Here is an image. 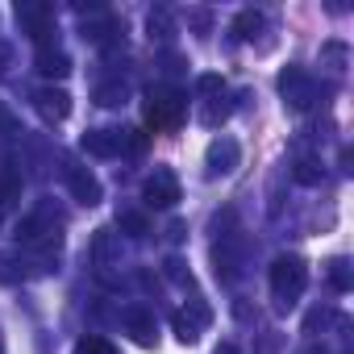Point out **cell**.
<instances>
[{
	"label": "cell",
	"mask_w": 354,
	"mask_h": 354,
	"mask_svg": "<svg viewBox=\"0 0 354 354\" xmlns=\"http://www.w3.org/2000/svg\"><path fill=\"white\" fill-rule=\"evenodd\" d=\"M267 279H271V292H275V304L288 313L300 296H304V288H308V263L300 259V254H279L275 263H271V271H267Z\"/></svg>",
	"instance_id": "1"
},
{
	"label": "cell",
	"mask_w": 354,
	"mask_h": 354,
	"mask_svg": "<svg viewBox=\"0 0 354 354\" xmlns=\"http://www.w3.org/2000/svg\"><path fill=\"white\" fill-rule=\"evenodd\" d=\"M184 92L180 88H150L146 96V125L150 129H175L184 121Z\"/></svg>",
	"instance_id": "2"
},
{
	"label": "cell",
	"mask_w": 354,
	"mask_h": 354,
	"mask_svg": "<svg viewBox=\"0 0 354 354\" xmlns=\"http://www.w3.org/2000/svg\"><path fill=\"white\" fill-rule=\"evenodd\" d=\"M279 96H283V104L292 109V113H308L313 109V100H317V80L304 71V67H283L279 71Z\"/></svg>",
	"instance_id": "3"
},
{
	"label": "cell",
	"mask_w": 354,
	"mask_h": 354,
	"mask_svg": "<svg viewBox=\"0 0 354 354\" xmlns=\"http://www.w3.org/2000/svg\"><path fill=\"white\" fill-rule=\"evenodd\" d=\"M17 21H21V30L38 46L55 42V5H46V0H21V5H17Z\"/></svg>",
	"instance_id": "4"
},
{
	"label": "cell",
	"mask_w": 354,
	"mask_h": 354,
	"mask_svg": "<svg viewBox=\"0 0 354 354\" xmlns=\"http://www.w3.org/2000/svg\"><path fill=\"white\" fill-rule=\"evenodd\" d=\"M142 201H146L150 209H171V205H180V180H175L171 167H154V171L146 175Z\"/></svg>",
	"instance_id": "5"
},
{
	"label": "cell",
	"mask_w": 354,
	"mask_h": 354,
	"mask_svg": "<svg viewBox=\"0 0 354 354\" xmlns=\"http://www.w3.org/2000/svg\"><path fill=\"white\" fill-rule=\"evenodd\" d=\"M238 162H242V146L234 142V138H213L209 142V150H205V171H209V180H221V175H234L238 171Z\"/></svg>",
	"instance_id": "6"
},
{
	"label": "cell",
	"mask_w": 354,
	"mask_h": 354,
	"mask_svg": "<svg viewBox=\"0 0 354 354\" xmlns=\"http://www.w3.org/2000/svg\"><path fill=\"white\" fill-rule=\"evenodd\" d=\"M67 192H71V201L75 205H84V209H96L100 201H104V188H100V180L88 171V167H75V162H67Z\"/></svg>",
	"instance_id": "7"
},
{
	"label": "cell",
	"mask_w": 354,
	"mask_h": 354,
	"mask_svg": "<svg viewBox=\"0 0 354 354\" xmlns=\"http://www.w3.org/2000/svg\"><path fill=\"white\" fill-rule=\"evenodd\" d=\"M121 321H125V329H129V337H133L138 346H146V350L158 346V321H154V313H150L146 304H129V308L121 313Z\"/></svg>",
	"instance_id": "8"
},
{
	"label": "cell",
	"mask_w": 354,
	"mask_h": 354,
	"mask_svg": "<svg viewBox=\"0 0 354 354\" xmlns=\"http://www.w3.org/2000/svg\"><path fill=\"white\" fill-rule=\"evenodd\" d=\"M34 104H38V113H42L46 121H67V113H71V96H67V88H59V84L38 88V92H34Z\"/></svg>",
	"instance_id": "9"
},
{
	"label": "cell",
	"mask_w": 354,
	"mask_h": 354,
	"mask_svg": "<svg viewBox=\"0 0 354 354\" xmlns=\"http://www.w3.org/2000/svg\"><path fill=\"white\" fill-rule=\"evenodd\" d=\"M80 150L92 158H117L121 154V129H88L80 138Z\"/></svg>",
	"instance_id": "10"
},
{
	"label": "cell",
	"mask_w": 354,
	"mask_h": 354,
	"mask_svg": "<svg viewBox=\"0 0 354 354\" xmlns=\"http://www.w3.org/2000/svg\"><path fill=\"white\" fill-rule=\"evenodd\" d=\"M34 67L46 75V80H63V75H71V55L63 50V46H38V55H34Z\"/></svg>",
	"instance_id": "11"
},
{
	"label": "cell",
	"mask_w": 354,
	"mask_h": 354,
	"mask_svg": "<svg viewBox=\"0 0 354 354\" xmlns=\"http://www.w3.org/2000/svg\"><path fill=\"white\" fill-rule=\"evenodd\" d=\"M238 263H242V259H238V238L230 234V238H221V246L213 250V271H217V279H221V283H234V279H238Z\"/></svg>",
	"instance_id": "12"
},
{
	"label": "cell",
	"mask_w": 354,
	"mask_h": 354,
	"mask_svg": "<svg viewBox=\"0 0 354 354\" xmlns=\"http://www.w3.org/2000/svg\"><path fill=\"white\" fill-rule=\"evenodd\" d=\"M121 34H125V26H121L113 13H96V21H88V26H84V38H88V42H96V46H113Z\"/></svg>",
	"instance_id": "13"
},
{
	"label": "cell",
	"mask_w": 354,
	"mask_h": 354,
	"mask_svg": "<svg viewBox=\"0 0 354 354\" xmlns=\"http://www.w3.org/2000/svg\"><path fill=\"white\" fill-rule=\"evenodd\" d=\"M146 34H150V42H171L175 34H180L175 13H171V9H150V13H146Z\"/></svg>",
	"instance_id": "14"
},
{
	"label": "cell",
	"mask_w": 354,
	"mask_h": 354,
	"mask_svg": "<svg viewBox=\"0 0 354 354\" xmlns=\"http://www.w3.org/2000/svg\"><path fill=\"white\" fill-rule=\"evenodd\" d=\"M92 100H96L100 109H121V104L129 100V84H125V80H100V84L92 88Z\"/></svg>",
	"instance_id": "15"
},
{
	"label": "cell",
	"mask_w": 354,
	"mask_h": 354,
	"mask_svg": "<svg viewBox=\"0 0 354 354\" xmlns=\"http://www.w3.org/2000/svg\"><path fill=\"white\" fill-rule=\"evenodd\" d=\"M263 26H267V17H263L259 9H242V13L234 17V38L250 42V38H259V34H263Z\"/></svg>",
	"instance_id": "16"
},
{
	"label": "cell",
	"mask_w": 354,
	"mask_h": 354,
	"mask_svg": "<svg viewBox=\"0 0 354 354\" xmlns=\"http://www.w3.org/2000/svg\"><path fill=\"white\" fill-rule=\"evenodd\" d=\"M117 230H121V234H129L133 242H142V238L150 234V221H146V213H142V209H121V213H117Z\"/></svg>",
	"instance_id": "17"
},
{
	"label": "cell",
	"mask_w": 354,
	"mask_h": 354,
	"mask_svg": "<svg viewBox=\"0 0 354 354\" xmlns=\"http://www.w3.org/2000/svg\"><path fill=\"white\" fill-rule=\"evenodd\" d=\"M325 279H329L333 292H350L354 288V275H350V263L346 259H329L325 263Z\"/></svg>",
	"instance_id": "18"
},
{
	"label": "cell",
	"mask_w": 354,
	"mask_h": 354,
	"mask_svg": "<svg viewBox=\"0 0 354 354\" xmlns=\"http://www.w3.org/2000/svg\"><path fill=\"white\" fill-rule=\"evenodd\" d=\"M171 329H175V337H180L184 346H196V342H201V325H196V321H192L184 308L171 317Z\"/></svg>",
	"instance_id": "19"
},
{
	"label": "cell",
	"mask_w": 354,
	"mask_h": 354,
	"mask_svg": "<svg viewBox=\"0 0 354 354\" xmlns=\"http://www.w3.org/2000/svg\"><path fill=\"white\" fill-rule=\"evenodd\" d=\"M196 96H201V100H221V96H225V80L213 75V71L196 75Z\"/></svg>",
	"instance_id": "20"
},
{
	"label": "cell",
	"mask_w": 354,
	"mask_h": 354,
	"mask_svg": "<svg viewBox=\"0 0 354 354\" xmlns=\"http://www.w3.org/2000/svg\"><path fill=\"white\" fill-rule=\"evenodd\" d=\"M71 354H117V346L109 342V337H100V333H88V337H80L75 342V350Z\"/></svg>",
	"instance_id": "21"
},
{
	"label": "cell",
	"mask_w": 354,
	"mask_h": 354,
	"mask_svg": "<svg viewBox=\"0 0 354 354\" xmlns=\"http://www.w3.org/2000/svg\"><path fill=\"white\" fill-rule=\"evenodd\" d=\"M17 192H21V175H17L13 167H0V205L13 201Z\"/></svg>",
	"instance_id": "22"
},
{
	"label": "cell",
	"mask_w": 354,
	"mask_h": 354,
	"mask_svg": "<svg viewBox=\"0 0 354 354\" xmlns=\"http://www.w3.org/2000/svg\"><path fill=\"white\" fill-rule=\"evenodd\" d=\"M292 175H296V184H321V162L317 158H300L292 167Z\"/></svg>",
	"instance_id": "23"
},
{
	"label": "cell",
	"mask_w": 354,
	"mask_h": 354,
	"mask_svg": "<svg viewBox=\"0 0 354 354\" xmlns=\"http://www.w3.org/2000/svg\"><path fill=\"white\" fill-rule=\"evenodd\" d=\"M162 275H167L171 283H188V263H184L180 254H171V259L162 263Z\"/></svg>",
	"instance_id": "24"
},
{
	"label": "cell",
	"mask_w": 354,
	"mask_h": 354,
	"mask_svg": "<svg viewBox=\"0 0 354 354\" xmlns=\"http://www.w3.org/2000/svg\"><path fill=\"white\" fill-rule=\"evenodd\" d=\"M109 246H113V230H96V242H92V259H96V267L109 263Z\"/></svg>",
	"instance_id": "25"
},
{
	"label": "cell",
	"mask_w": 354,
	"mask_h": 354,
	"mask_svg": "<svg viewBox=\"0 0 354 354\" xmlns=\"http://www.w3.org/2000/svg\"><path fill=\"white\" fill-rule=\"evenodd\" d=\"M321 55L342 71V67H346V59H350V46H346V42H325V46H321Z\"/></svg>",
	"instance_id": "26"
},
{
	"label": "cell",
	"mask_w": 354,
	"mask_h": 354,
	"mask_svg": "<svg viewBox=\"0 0 354 354\" xmlns=\"http://www.w3.org/2000/svg\"><path fill=\"white\" fill-rule=\"evenodd\" d=\"M184 313H192V321H196V325H209V321H213V308H209V304H205L201 296H192Z\"/></svg>",
	"instance_id": "27"
},
{
	"label": "cell",
	"mask_w": 354,
	"mask_h": 354,
	"mask_svg": "<svg viewBox=\"0 0 354 354\" xmlns=\"http://www.w3.org/2000/svg\"><path fill=\"white\" fill-rule=\"evenodd\" d=\"M325 321H329V308H313V313H308V321H304V333H317Z\"/></svg>",
	"instance_id": "28"
},
{
	"label": "cell",
	"mask_w": 354,
	"mask_h": 354,
	"mask_svg": "<svg viewBox=\"0 0 354 354\" xmlns=\"http://www.w3.org/2000/svg\"><path fill=\"white\" fill-rule=\"evenodd\" d=\"M213 354H242V350H238V346H234V342H221V346H217V350H213Z\"/></svg>",
	"instance_id": "29"
},
{
	"label": "cell",
	"mask_w": 354,
	"mask_h": 354,
	"mask_svg": "<svg viewBox=\"0 0 354 354\" xmlns=\"http://www.w3.org/2000/svg\"><path fill=\"white\" fill-rule=\"evenodd\" d=\"M5 67H9V46L0 42V71H5Z\"/></svg>",
	"instance_id": "30"
},
{
	"label": "cell",
	"mask_w": 354,
	"mask_h": 354,
	"mask_svg": "<svg viewBox=\"0 0 354 354\" xmlns=\"http://www.w3.org/2000/svg\"><path fill=\"white\" fill-rule=\"evenodd\" d=\"M0 125H5V117H0Z\"/></svg>",
	"instance_id": "31"
}]
</instances>
